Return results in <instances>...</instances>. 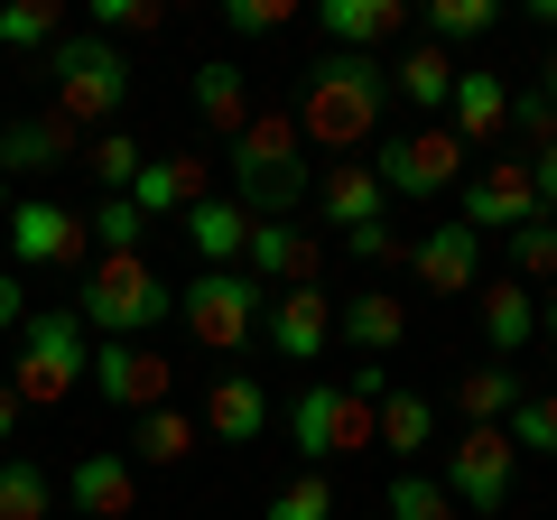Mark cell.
Returning <instances> with one entry per match:
<instances>
[{
	"instance_id": "obj_26",
	"label": "cell",
	"mask_w": 557,
	"mask_h": 520,
	"mask_svg": "<svg viewBox=\"0 0 557 520\" xmlns=\"http://www.w3.org/2000/svg\"><path fill=\"white\" fill-rule=\"evenodd\" d=\"M317 28H325V47H344V57H372V47H391L399 28H409V10H399V0H325Z\"/></svg>"
},
{
	"instance_id": "obj_12",
	"label": "cell",
	"mask_w": 557,
	"mask_h": 520,
	"mask_svg": "<svg viewBox=\"0 0 557 520\" xmlns=\"http://www.w3.org/2000/svg\"><path fill=\"white\" fill-rule=\"evenodd\" d=\"M456 223L502 233V242H511L520 223H539V177H530V159H493V168H474V177H465V214H456Z\"/></svg>"
},
{
	"instance_id": "obj_47",
	"label": "cell",
	"mask_w": 557,
	"mask_h": 520,
	"mask_svg": "<svg viewBox=\"0 0 557 520\" xmlns=\"http://www.w3.org/2000/svg\"><path fill=\"white\" fill-rule=\"evenodd\" d=\"M539 335L557 344V288H548V298H539Z\"/></svg>"
},
{
	"instance_id": "obj_41",
	"label": "cell",
	"mask_w": 557,
	"mask_h": 520,
	"mask_svg": "<svg viewBox=\"0 0 557 520\" xmlns=\"http://www.w3.org/2000/svg\"><path fill=\"white\" fill-rule=\"evenodd\" d=\"M288 20H298V0H223V28L233 38H278Z\"/></svg>"
},
{
	"instance_id": "obj_31",
	"label": "cell",
	"mask_w": 557,
	"mask_h": 520,
	"mask_svg": "<svg viewBox=\"0 0 557 520\" xmlns=\"http://www.w3.org/2000/svg\"><path fill=\"white\" fill-rule=\"evenodd\" d=\"M0 520H57V483L38 456H0Z\"/></svg>"
},
{
	"instance_id": "obj_32",
	"label": "cell",
	"mask_w": 557,
	"mask_h": 520,
	"mask_svg": "<svg viewBox=\"0 0 557 520\" xmlns=\"http://www.w3.org/2000/svg\"><path fill=\"white\" fill-rule=\"evenodd\" d=\"M428 437H437V400L391 381V400H381V446H391V456H418Z\"/></svg>"
},
{
	"instance_id": "obj_29",
	"label": "cell",
	"mask_w": 557,
	"mask_h": 520,
	"mask_svg": "<svg viewBox=\"0 0 557 520\" xmlns=\"http://www.w3.org/2000/svg\"><path fill=\"white\" fill-rule=\"evenodd\" d=\"M205 446L196 409H149V419H131V465H186Z\"/></svg>"
},
{
	"instance_id": "obj_6",
	"label": "cell",
	"mask_w": 557,
	"mask_h": 520,
	"mask_svg": "<svg viewBox=\"0 0 557 520\" xmlns=\"http://www.w3.org/2000/svg\"><path fill=\"white\" fill-rule=\"evenodd\" d=\"M84 372H94V335H84L75 307H28L20 325V362H10V391H20V409H57L84 391Z\"/></svg>"
},
{
	"instance_id": "obj_36",
	"label": "cell",
	"mask_w": 557,
	"mask_h": 520,
	"mask_svg": "<svg viewBox=\"0 0 557 520\" xmlns=\"http://www.w3.org/2000/svg\"><path fill=\"white\" fill-rule=\"evenodd\" d=\"M84 10H94V38H159L168 28V0H84Z\"/></svg>"
},
{
	"instance_id": "obj_40",
	"label": "cell",
	"mask_w": 557,
	"mask_h": 520,
	"mask_svg": "<svg viewBox=\"0 0 557 520\" xmlns=\"http://www.w3.org/2000/svg\"><path fill=\"white\" fill-rule=\"evenodd\" d=\"M511 446L520 456H557V391H530L511 409Z\"/></svg>"
},
{
	"instance_id": "obj_28",
	"label": "cell",
	"mask_w": 557,
	"mask_h": 520,
	"mask_svg": "<svg viewBox=\"0 0 557 520\" xmlns=\"http://www.w3.org/2000/svg\"><path fill=\"white\" fill-rule=\"evenodd\" d=\"M391 94H399V102H418V112L437 121L446 102H456V57H446V47H428V38H418L409 57L391 65Z\"/></svg>"
},
{
	"instance_id": "obj_38",
	"label": "cell",
	"mask_w": 557,
	"mask_h": 520,
	"mask_svg": "<svg viewBox=\"0 0 557 520\" xmlns=\"http://www.w3.org/2000/svg\"><path fill=\"white\" fill-rule=\"evenodd\" d=\"M270 520H335V474H298L270 493Z\"/></svg>"
},
{
	"instance_id": "obj_37",
	"label": "cell",
	"mask_w": 557,
	"mask_h": 520,
	"mask_svg": "<svg viewBox=\"0 0 557 520\" xmlns=\"http://www.w3.org/2000/svg\"><path fill=\"white\" fill-rule=\"evenodd\" d=\"M65 38V0H10L0 10V47H57Z\"/></svg>"
},
{
	"instance_id": "obj_43",
	"label": "cell",
	"mask_w": 557,
	"mask_h": 520,
	"mask_svg": "<svg viewBox=\"0 0 557 520\" xmlns=\"http://www.w3.org/2000/svg\"><path fill=\"white\" fill-rule=\"evenodd\" d=\"M344 251L354 260H391V251H409V242H399L391 223H362V233H344Z\"/></svg>"
},
{
	"instance_id": "obj_20",
	"label": "cell",
	"mask_w": 557,
	"mask_h": 520,
	"mask_svg": "<svg viewBox=\"0 0 557 520\" xmlns=\"http://www.w3.org/2000/svg\"><path fill=\"white\" fill-rule=\"evenodd\" d=\"M177 233L196 242V270H242V251H251V214L233 196H214V186L177 214Z\"/></svg>"
},
{
	"instance_id": "obj_15",
	"label": "cell",
	"mask_w": 557,
	"mask_h": 520,
	"mask_svg": "<svg viewBox=\"0 0 557 520\" xmlns=\"http://www.w3.org/2000/svg\"><path fill=\"white\" fill-rule=\"evenodd\" d=\"M446 131L465 149H502L511 140V84L493 65H456V102H446Z\"/></svg>"
},
{
	"instance_id": "obj_17",
	"label": "cell",
	"mask_w": 557,
	"mask_h": 520,
	"mask_svg": "<svg viewBox=\"0 0 557 520\" xmlns=\"http://www.w3.org/2000/svg\"><path fill=\"white\" fill-rule=\"evenodd\" d=\"M65 502H75L84 520H131L139 511V465L121 456V446H94V456H75V474H65Z\"/></svg>"
},
{
	"instance_id": "obj_11",
	"label": "cell",
	"mask_w": 557,
	"mask_h": 520,
	"mask_svg": "<svg viewBox=\"0 0 557 520\" xmlns=\"http://www.w3.org/2000/svg\"><path fill=\"white\" fill-rule=\"evenodd\" d=\"M84 251H94V223L84 214H65V205H47V196L10 205V270H75Z\"/></svg>"
},
{
	"instance_id": "obj_39",
	"label": "cell",
	"mask_w": 557,
	"mask_h": 520,
	"mask_svg": "<svg viewBox=\"0 0 557 520\" xmlns=\"http://www.w3.org/2000/svg\"><path fill=\"white\" fill-rule=\"evenodd\" d=\"M84 223H94V251H139V233H149V214H139L131 196H102Z\"/></svg>"
},
{
	"instance_id": "obj_3",
	"label": "cell",
	"mask_w": 557,
	"mask_h": 520,
	"mask_svg": "<svg viewBox=\"0 0 557 520\" xmlns=\"http://www.w3.org/2000/svg\"><path fill=\"white\" fill-rule=\"evenodd\" d=\"M381 400H391V372H381V362H362L354 391H344V381H307L298 400H288V446H298V465L325 474L335 456L381 446Z\"/></svg>"
},
{
	"instance_id": "obj_9",
	"label": "cell",
	"mask_w": 557,
	"mask_h": 520,
	"mask_svg": "<svg viewBox=\"0 0 557 520\" xmlns=\"http://www.w3.org/2000/svg\"><path fill=\"white\" fill-rule=\"evenodd\" d=\"M511 483H520L511 428H465V437L446 446V493H456V511H483V520H493L502 502H511Z\"/></svg>"
},
{
	"instance_id": "obj_30",
	"label": "cell",
	"mask_w": 557,
	"mask_h": 520,
	"mask_svg": "<svg viewBox=\"0 0 557 520\" xmlns=\"http://www.w3.org/2000/svg\"><path fill=\"white\" fill-rule=\"evenodd\" d=\"M502 28V0H428L418 10V38L428 47H474V38H493Z\"/></svg>"
},
{
	"instance_id": "obj_8",
	"label": "cell",
	"mask_w": 557,
	"mask_h": 520,
	"mask_svg": "<svg viewBox=\"0 0 557 520\" xmlns=\"http://www.w3.org/2000/svg\"><path fill=\"white\" fill-rule=\"evenodd\" d=\"M372 177H381V196L428 205V196H446V186H465V140L446 121H428L409 140H372Z\"/></svg>"
},
{
	"instance_id": "obj_35",
	"label": "cell",
	"mask_w": 557,
	"mask_h": 520,
	"mask_svg": "<svg viewBox=\"0 0 557 520\" xmlns=\"http://www.w3.org/2000/svg\"><path fill=\"white\" fill-rule=\"evenodd\" d=\"M391 520H456L446 474H418V465H399V483H391Z\"/></svg>"
},
{
	"instance_id": "obj_49",
	"label": "cell",
	"mask_w": 557,
	"mask_h": 520,
	"mask_svg": "<svg viewBox=\"0 0 557 520\" xmlns=\"http://www.w3.org/2000/svg\"><path fill=\"white\" fill-rule=\"evenodd\" d=\"M539 75H548V84H539V94H548V102H557V47H548V65H539Z\"/></svg>"
},
{
	"instance_id": "obj_42",
	"label": "cell",
	"mask_w": 557,
	"mask_h": 520,
	"mask_svg": "<svg viewBox=\"0 0 557 520\" xmlns=\"http://www.w3.org/2000/svg\"><path fill=\"white\" fill-rule=\"evenodd\" d=\"M511 140H530V159L557 140V102L548 94H511Z\"/></svg>"
},
{
	"instance_id": "obj_23",
	"label": "cell",
	"mask_w": 557,
	"mask_h": 520,
	"mask_svg": "<svg viewBox=\"0 0 557 520\" xmlns=\"http://www.w3.org/2000/svg\"><path fill=\"white\" fill-rule=\"evenodd\" d=\"M399 335H409V307H399L391 288H354V298L335 307V344H354L362 362H391Z\"/></svg>"
},
{
	"instance_id": "obj_46",
	"label": "cell",
	"mask_w": 557,
	"mask_h": 520,
	"mask_svg": "<svg viewBox=\"0 0 557 520\" xmlns=\"http://www.w3.org/2000/svg\"><path fill=\"white\" fill-rule=\"evenodd\" d=\"M20 419H28V409H20V391H10V381H0V446L20 437Z\"/></svg>"
},
{
	"instance_id": "obj_4",
	"label": "cell",
	"mask_w": 557,
	"mask_h": 520,
	"mask_svg": "<svg viewBox=\"0 0 557 520\" xmlns=\"http://www.w3.org/2000/svg\"><path fill=\"white\" fill-rule=\"evenodd\" d=\"M47 112L75 121V131H121V112H131V57H121L112 38H94V28H65L57 47H47Z\"/></svg>"
},
{
	"instance_id": "obj_1",
	"label": "cell",
	"mask_w": 557,
	"mask_h": 520,
	"mask_svg": "<svg viewBox=\"0 0 557 520\" xmlns=\"http://www.w3.org/2000/svg\"><path fill=\"white\" fill-rule=\"evenodd\" d=\"M223 168H233V205L251 223H298V205H317V159H307L298 112H251Z\"/></svg>"
},
{
	"instance_id": "obj_24",
	"label": "cell",
	"mask_w": 557,
	"mask_h": 520,
	"mask_svg": "<svg viewBox=\"0 0 557 520\" xmlns=\"http://www.w3.org/2000/svg\"><path fill=\"white\" fill-rule=\"evenodd\" d=\"M242 270H251L260 288H317V242L298 233V223H251V251H242Z\"/></svg>"
},
{
	"instance_id": "obj_16",
	"label": "cell",
	"mask_w": 557,
	"mask_h": 520,
	"mask_svg": "<svg viewBox=\"0 0 557 520\" xmlns=\"http://www.w3.org/2000/svg\"><path fill=\"white\" fill-rule=\"evenodd\" d=\"M196 428H205L214 446H251V437H270V391H260V372H214V381H205Z\"/></svg>"
},
{
	"instance_id": "obj_18",
	"label": "cell",
	"mask_w": 557,
	"mask_h": 520,
	"mask_svg": "<svg viewBox=\"0 0 557 520\" xmlns=\"http://www.w3.org/2000/svg\"><path fill=\"white\" fill-rule=\"evenodd\" d=\"M186 102H196L205 140H242L251 131V75H242V57H205L186 75Z\"/></svg>"
},
{
	"instance_id": "obj_2",
	"label": "cell",
	"mask_w": 557,
	"mask_h": 520,
	"mask_svg": "<svg viewBox=\"0 0 557 520\" xmlns=\"http://www.w3.org/2000/svg\"><path fill=\"white\" fill-rule=\"evenodd\" d=\"M381 112H391V65L381 57H344V47H325L317 65L298 75V131L317 149H372L381 140Z\"/></svg>"
},
{
	"instance_id": "obj_21",
	"label": "cell",
	"mask_w": 557,
	"mask_h": 520,
	"mask_svg": "<svg viewBox=\"0 0 557 520\" xmlns=\"http://www.w3.org/2000/svg\"><path fill=\"white\" fill-rule=\"evenodd\" d=\"M317 214L335 223V233H362V223H391V196H381L372 159H335V168H317Z\"/></svg>"
},
{
	"instance_id": "obj_5",
	"label": "cell",
	"mask_w": 557,
	"mask_h": 520,
	"mask_svg": "<svg viewBox=\"0 0 557 520\" xmlns=\"http://www.w3.org/2000/svg\"><path fill=\"white\" fill-rule=\"evenodd\" d=\"M75 317H84V335H102V344H139L159 317H177V288H168L139 251H94V270H84V288H75Z\"/></svg>"
},
{
	"instance_id": "obj_14",
	"label": "cell",
	"mask_w": 557,
	"mask_h": 520,
	"mask_svg": "<svg viewBox=\"0 0 557 520\" xmlns=\"http://www.w3.org/2000/svg\"><path fill=\"white\" fill-rule=\"evenodd\" d=\"M409 270L428 298H465V288H483V233L474 223H428L409 242Z\"/></svg>"
},
{
	"instance_id": "obj_10",
	"label": "cell",
	"mask_w": 557,
	"mask_h": 520,
	"mask_svg": "<svg viewBox=\"0 0 557 520\" xmlns=\"http://www.w3.org/2000/svg\"><path fill=\"white\" fill-rule=\"evenodd\" d=\"M168 381H177L168 354H149V344H102L94 372H84V391H94L102 409H121V419H149V409H168Z\"/></svg>"
},
{
	"instance_id": "obj_45",
	"label": "cell",
	"mask_w": 557,
	"mask_h": 520,
	"mask_svg": "<svg viewBox=\"0 0 557 520\" xmlns=\"http://www.w3.org/2000/svg\"><path fill=\"white\" fill-rule=\"evenodd\" d=\"M530 177H539V214L557 223V140H548V149H539V159H530Z\"/></svg>"
},
{
	"instance_id": "obj_48",
	"label": "cell",
	"mask_w": 557,
	"mask_h": 520,
	"mask_svg": "<svg viewBox=\"0 0 557 520\" xmlns=\"http://www.w3.org/2000/svg\"><path fill=\"white\" fill-rule=\"evenodd\" d=\"M530 20H539V28H548V38H557V0H530Z\"/></svg>"
},
{
	"instance_id": "obj_25",
	"label": "cell",
	"mask_w": 557,
	"mask_h": 520,
	"mask_svg": "<svg viewBox=\"0 0 557 520\" xmlns=\"http://www.w3.org/2000/svg\"><path fill=\"white\" fill-rule=\"evenodd\" d=\"M474 317H483V344H493V362H511L520 344L539 335V288H520L511 270H502V280H483V298H474Z\"/></svg>"
},
{
	"instance_id": "obj_7",
	"label": "cell",
	"mask_w": 557,
	"mask_h": 520,
	"mask_svg": "<svg viewBox=\"0 0 557 520\" xmlns=\"http://www.w3.org/2000/svg\"><path fill=\"white\" fill-rule=\"evenodd\" d=\"M260 307H270V288H260L251 270H196V280L177 288V317H186V335H196L205 354H242V344L260 335Z\"/></svg>"
},
{
	"instance_id": "obj_13",
	"label": "cell",
	"mask_w": 557,
	"mask_h": 520,
	"mask_svg": "<svg viewBox=\"0 0 557 520\" xmlns=\"http://www.w3.org/2000/svg\"><path fill=\"white\" fill-rule=\"evenodd\" d=\"M260 344H270L278 362H325V344H335V298L325 288H278L270 307H260Z\"/></svg>"
},
{
	"instance_id": "obj_22",
	"label": "cell",
	"mask_w": 557,
	"mask_h": 520,
	"mask_svg": "<svg viewBox=\"0 0 557 520\" xmlns=\"http://www.w3.org/2000/svg\"><path fill=\"white\" fill-rule=\"evenodd\" d=\"M196 196H205V149H149V168H139V186H131L139 214H149V223H177Z\"/></svg>"
},
{
	"instance_id": "obj_34",
	"label": "cell",
	"mask_w": 557,
	"mask_h": 520,
	"mask_svg": "<svg viewBox=\"0 0 557 520\" xmlns=\"http://www.w3.org/2000/svg\"><path fill=\"white\" fill-rule=\"evenodd\" d=\"M502 260H511V280H520V288H557V223H548V214L520 223V233L502 242Z\"/></svg>"
},
{
	"instance_id": "obj_44",
	"label": "cell",
	"mask_w": 557,
	"mask_h": 520,
	"mask_svg": "<svg viewBox=\"0 0 557 520\" xmlns=\"http://www.w3.org/2000/svg\"><path fill=\"white\" fill-rule=\"evenodd\" d=\"M28 325V288H20V270H0V335H20Z\"/></svg>"
},
{
	"instance_id": "obj_27",
	"label": "cell",
	"mask_w": 557,
	"mask_h": 520,
	"mask_svg": "<svg viewBox=\"0 0 557 520\" xmlns=\"http://www.w3.org/2000/svg\"><path fill=\"white\" fill-rule=\"evenodd\" d=\"M530 400V381L511 372V362H474V372L456 381V409H465V428H511V409Z\"/></svg>"
},
{
	"instance_id": "obj_33",
	"label": "cell",
	"mask_w": 557,
	"mask_h": 520,
	"mask_svg": "<svg viewBox=\"0 0 557 520\" xmlns=\"http://www.w3.org/2000/svg\"><path fill=\"white\" fill-rule=\"evenodd\" d=\"M84 168H94V186H102V196H131V186H139V168H149V149H139L131 131H94V140H84Z\"/></svg>"
},
{
	"instance_id": "obj_19",
	"label": "cell",
	"mask_w": 557,
	"mask_h": 520,
	"mask_svg": "<svg viewBox=\"0 0 557 520\" xmlns=\"http://www.w3.org/2000/svg\"><path fill=\"white\" fill-rule=\"evenodd\" d=\"M65 159H84V131L57 112H28V121H0V168L10 177H57Z\"/></svg>"
}]
</instances>
